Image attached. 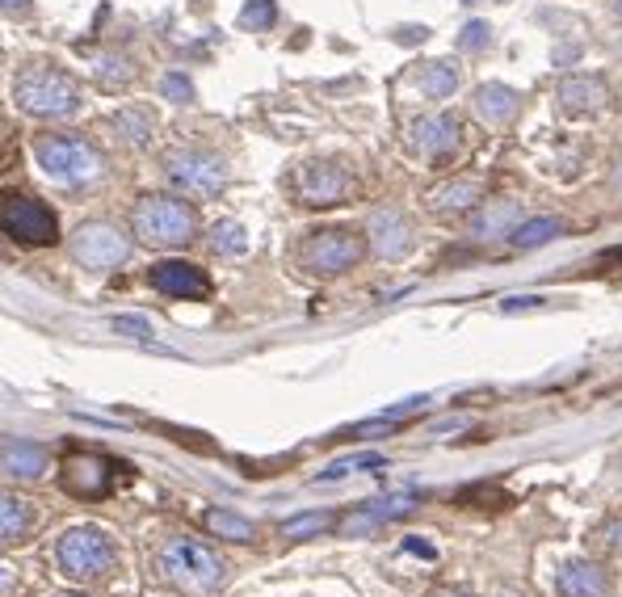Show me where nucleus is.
<instances>
[{
	"label": "nucleus",
	"instance_id": "1",
	"mask_svg": "<svg viewBox=\"0 0 622 597\" xmlns=\"http://www.w3.org/2000/svg\"><path fill=\"white\" fill-rule=\"evenodd\" d=\"M160 581L185 597H210L228 581V560L198 538H169L156 556Z\"/></svg>",
	"mask_w": 622,
	"mask_h": 597
},
{
	"label": "nucleus",
	"instance_id": "2",
	"mask_svg": "<svg viewBox=\"0 0 622 597\" xmlns=\"http://www.w3.org/2000/svg\"><path fill=\"white\" fill-rule=\"evenodd\" d=\"M56 568L72 585H93L119 568V547L101 526H68L56 538Z\"/></svg>",
	"mask_w": 622,
	"mask_h": 597
},
{
	"label": "nucleus",
	"instance_id": "3",
	"mask_svg": "<svg viewBox=\"0 0 622 597\" xmlns=\"http://www.w3.org/2000/svg\"><path fill=\"white\" fill-rule=\"evenodd\" d=\"M131 232L148 248H185L198 236V210L169 194H148L131 215Z\"/></svg>",
	"mask_w": 622,
	"mask_h": 597
},
{
	"label": "nucleus",
	"instance_id": "4",
	"mask_svg": "<svg viewBox=\"0 0 622 597\" xmlns=\"http://www.w3.org/2000/svg\"><path fill=\"white\" fill-rule=\"evenodd\" d=\"M34 156H38V169L68 190H89L106 178V156L81 135H47L38 139Z\"/></svg>",
	"mask_w": 622,
	"mask_h": 597
},
{
	"label": "nucleus",
	"instance_id": "5",
	"mask_svg": "<svg viewBox=\"0 0 622 597\" xmlns=\"http://www.w3.org/2000/svg\"><path fill=\"white\" fill-rule=\"evenodd\" d=\"M13 101L31 119H68L81 106V89L60 68H26L13 85Z\"/></svg>",
	"mask_w": 622,
	"mask_h": 597
},
{
	"label": "nucleus",
	"instance_id": "6",
	"mask_svg": "<svg viewBox=\"0 0 622 597\" xmlns=\"http://www.w3.org/2000/svg\"><path fill=\"white\" fill-rule=\"evenodd\" d=\"M366 257V236L354 228H320L303 240L295 248V261L303 273L312 278H337V273H350Z\"/></svg>",
	"mask_w": 622,
	"mask_h": 597
},
{
	"label": "nucleus",
	"instance_id": "7",
	"mask_svg": "<svg viewBox=\"0 0 622 597\" xmlns=\"http://www.w3.org/2000/svg\"><path fill=\"white\" fill-rule=\"evenodd\" d=\"M68 253H72L76 266L93 269V273H114V269H122L131 261L135 240L126 236L119 223H110V219H89V223H81L72 232Z\"/></svg>",
	"mask_w": 622,
	"mask_h": 597
},
{
	"label": "nucleus",
	"instance_id": "8",
	"mask_svg": "<svg viewBox=\"0 0 622 597\" xmlns=\"http://www.w3.org/2000/svg\"><path fill=\"white\" fill-rule=\"evenodd\" d=\"M164 178L194 198H219L228 185V165L203 148H173L164 156Z\"/></svg>",
	"mask_w": 622,
	"mask_h": 597
},
{
	"label": "nucleus",
	"instance_id": "9",
	"mask_svg": "<svg viewBox=\"0 0 622 597\" xmlns=\"http://www.w3.org/2000/svg\"><path fill=\"white\" fill-rule=\"evenodd\" d=\"M0 228L17 244H34V248H47L60 240L56 210L31 194H0Z\"/></svg>",
	"mask_w": 622,
	"mask_h": 597
},
{
	"label": "nucleus",
	"instance_id": "10",
	"mask_svg": "<svg viewBox=\"0 0 622 597\" xmlns=\"http://www.w3.org/2000/svg\"><path fill=\"white\" fill-rule=\"evenodd\" d=\"M295 194L303 207H337L354 194V178L345 165L332 160H312L295 173Z\"/></svg>",
	"mask_w": 622,
	"mask_h": 597
},
{
	"label": "nucleus",
	"instance_id": "11",
	"mask_svg": "<svg viewBox=\"0 0 622 597\" xmlns=\"http://www.w3.org/2000/svg\"><path fill=\"white\" fill-rule=\"evenodd\" d=\"M60 488L76 501H101L110 492V463L101 454H68L60 467Z\"/></svg>",
	"mask_w": 622,
	"mask_h": 597
},
{
	"label": "nucleus",
	"instance_id": "12",
	"mask_svg": "<svg viewBox=\"0 0 622 597\" xmlns=\"http://www.w3.org/2000/svg\"><path fill=\"white\" fill-rule=\"evenodd\" d=\"M148 287L169 298H207L210 295V278L194 261H181V257H164L148 269Z\"/></svg>",
	"mask_w": 622,
	"mask_h": 597
},
{
	"label": "nucleus",
	"instance_id": "13",
	"mask_svg": "<svg viewBox=\"0 0 622 597\" xmlns=\"http://www.w3.org/2000/svg\"><path fill=\"white\" fill-rule=\"evenodd\" d=\"M366 248L383 261H400L413 248V228L400 210H375L366 219Z\"/></svg>",
	"mask_w": 622,
	"mask_h": 597
},
{
	"label": "nucleus",
	"instance_id": "14",
	"mask_svg": "<svg viewBox=\"0 0 622 597\" xmlns=\"http://www.w3.org/2000/svg\"><path fill=\"white\" fill-rule=\"evenodd\" d=\"M51 459L47 450L34 447V442H22V438H4L0 442V476L13 479V484H34V479L47 476Z\"/></svg>",
	"mask_w": 622,
	"mask_h": 597
},
{
	"label": "nucleus",
	"instance_id": "15",
	"mask_svg": "<svg viewBox=\"0 0 622 597\" xmlns=\"http://www.w3.org/2000/svg\"><path fill=\"white\" fill-rule=\"evenodd\" d=\"M556 594L560 597H610V576L593 560H563L556 572Z\"/></svg>",
	"mask_w": 622,
	"mask_h": 597
},
{
	"label": "nucleus",
	"instance_id": "16",
	"mask_svg": "<svg viewBox=\"0 0 622 597\" xmlns=\"http://www.w3.org/2000/svg\"><path fill=\"white\" fill-rule=\"evenodd\" d=\"M38 526V509L17 497V492H0V547H17L26 543Z\"/></svg>",
	"mask_w": 622,
	"mask_h": 597
},
{
	"label": "nucleus",
	"instance_id": "17",
	"mask_svg": "<svg viewBox=\"0 0 622 597\" xmlns=\"http://www.w3.org/2000/svg\"><path fill=\"white\" fill-rule=\"evenodd\" d=\"M413 139L425 156L446 160L454 151V144H459V119H450V114H425V119L413 122Z\"/></svg>",
	"mask_w": 622,
	"mask_h": 597
},
{
	"label": "nucleus",
	"instance_id": "18",
	"mask_svg": "<svg viewBox=\"0 0 622 597\" xmlns=\"http://www.w3.org/2000/svg\"><path fill=\"white\" fill-rule=\"evenodd\" d=\"M479 198H484V185L472 178L446 181L438 190H429V207L438 215H467V210L479 207Z\"/></svg>",
	"mask_w": 622,
	"mask_h": 597
},
{
	"label": "nucleus",
	"instance_id": "19",
	"mask_svg": "<svg viewBox=\"0 0 622 597\" xmlns=\"http://www.w3.org/2000/svg\"><path fill=\"white\" fill-rule=\"evenodd\" d=\"M517 106L522 97L509 89V85H484L475 93V114L488 122V126H504V122L517 119Z\"/></svg>",
	"mask_w": 622,
	"mask_h": 597
},
{
	"label": "nucleus",
	"instance_id": "20",
	"mask_svg": "<svg viewBox=\"0 0 622 597\" xmlns=\"http://www.w3.org/2000/svg\"><path fill=\"white\" fill-rule=\"evenodd\" d=\"M203 531L215 538H223V543H257V526L248 522V517H240L236 509H203Z\"/></svg>",
	"mask_w": 622,
	"mask_h": 597
},
{
	"label": "nucleus",
	"instance_id": "21",
	"mask_svg": "<svg viewBox=\"0 0 622 597\" xmlns=\"http://www.w3.org/2000/svg\"><path fill=\"white\" fill-rule=\"evenodd\" d=\"M110 126L119 131L126 144H139V148H144L151 139V131H156V114H151L148 106H122L119 114L110 119Z\"/></svg>",
	"mask_w": 622,
	"mask_h": 597
},
{
	"label": "nucleus",
	"instance_id": "22",
	"mask_svg": "<svg viewBox=\"0 0 622 597\" xmlns=\"http://www.w3.org/2000/svg\"><path fill=\"white\" fill-rule=\"evenodd\" d=\"M560 232H563L560 219H551V215H534V219H522V223L509 232V244H513V248H538V244L556 240Z\"/></svg>",
	"mask_w": 622,
	"mask_h": 597
},
{
	"label": "nucleus",
	"instance_id": "23",
	"mask_svg": "<svg viewBox=\"0 0 622 597\" xmlns=\"http://www.w3.org/2000/svg\"><path fill=\"white\" fill-rule=\"evenodd\" d=\"M560 97L563 106H572V110H597L606 101V85L589 81V76H568L560 85Z\"/></svg>",
	"mask_w": 622,
	"mask_h": 597
},
{
	"label": "nucleus",
	"instance_id": "24",
	"mask_svg": "<svg viewBox=\"0 0 622 597\" xmlns=\"http://www.w3.org/2000/svg\"><path fill=\"white\" fill-rule=\"evenodd\" d=\"M207 244L210 253H219V257H240L248 248V236H244V228L236 219H223V223H215L207 232Z\"/></svg>",
	"mask_w": 622,
	"mask_h": 597
},
{
	"label": "nucleus",
	"instance_id": "25",
	"mask_svg": "<svg viewBox=\"0 0 622 597\" xmlns=\"http://www.w3.org/2000/svg\"><path fill=\"white\" fill-rule=\"evenodd\" d=\"M337 526V513H328V509H312V513H298L291 522H282V535L286 538H316V535H328Z\"/></svg>",
	"mask_w": 622,
	"mask_h": 597
},
{
	"label": "nucleus",
	"instance_id": "26",
	"mask_svg": "<svg viewBox=\"0 0 622 597\" xmlns=\"http://www.w3.org/2000/svg\"><path fill=\"white\" fill-rule=\"evenodd\" d=\"M387 467V459L383 454H350V459H337L328 472H320V484H328V479H345V476H354V472H383Z\"/></svg>",
	"mask_w": 622,
	"mask_h": 597
},
{
	"label": "nucleus",
	"instance_id": "27",
	"mask_svg": "<svg viewBox=\"0 0 622 597\" xmlns=\"http://www.w3.org/2000/svg\"><path fill=\"white\" fill-rule=\"evenodd\" d=\"M420 89H425V97H450L459 89V68L454 63H429L420 76Z\"/></svg>",
	"mask_w": 622,
	"mask_h": 597
},
{
	"label": "nucleus",
	"instance_id": "28",
	"mask_svg": "<svg viewBox=\"0 0 622 597\" xmlns=\"http://www.w3.org/2000/svg\"><path fill=\"white\" fill-rule=\"evenodd\" d=\"M522 219H517V207L513 203H501V207H492L488 215H479L475 219V236H501V232H513Z\"/></svg>",
	"mask_w": 622,
	"mask_h": 597
},
{
	"label": "nucleus",
	"instance_id": "29",
	"mask_svg": "<svg viewBox=\"0 0 622 597\" xmlns=\"http://www.w3.org/2000/svg\"><path fill=\"white\" fill-rule=\"evenodd\" d=\"M131 76H135V63L122 60V56H101V60H97V81L110 85V89H122Z\"/></svg>",
	"mask_w": 622,
	"mask_h": 597
},
{
	"label": "nucleus",
	"instance_id": "30",
	"mask_svg": "<svg viewBox=\"0 0 622 597\" xmlns=\"http://www.w3.org/2000/svg\"><path fill=\"white\" fill-rule=\"evenodd\" d=\"M273 17H278V13H273V4H269V0H253V4L240 13V22H244L248 31H269V26H273Z\"/></svg>",
	"mask_w": 622,
	"mask_h": 597
},
{
	"label": "nucleus",
	"instance_id": "31",
	"mask_svg": "<svg viewBox=\"0 0 622 597\" xmlns=\"http://www.w3.org/2000/svg\"><path fill=\"white\" fill-rule=\"evenodd\" d=\"M488 42H492V31H488L484 22H472L467 31L459 34V47H463V51H484Z\"/></svg>",
	"mask_w": 622,
	"mask_h": 597
},
{
	"label": "nucleus",
	"instance_id": "32",
	"mask_svg": "<svg viewBox=\"0 0 622 597\" xmlns=\"http://www.w3.org/2000/svg\"><path fill=\"white\" fill-rule=\"evenodd\" d=\"M597 535H601V543H606L610 551H622V513H614V517H606Z\"/></svg>",
	"mask_w": 622,
	"mask_h": 597
},
{
	"label": "nucleus",
	"instance_id": "33",
	"mask_svg": "<svg viewBox=\"0 0 622 597\" xmlns=\"http://www.w3.org/2000/svg\"><path fill=\"white\" fill-rule=\"evenodd\" d=\"M114 329H122L126 337H151V325L144 320V316H119V320H114Z\"/></svg>",
	"mask_w": 622,
	"mask_h": 597
},
{
	"label": "nucleus",
	"instance_id": "34",
	"mask_svg": "<svg viewBox=\"0 0 622 597\" xmlns=\"http://www.w3.org/2000/svg\"><path fill=\"white\" fill-rule=\"evenodd\" d=\"M164 93H169L173 101H190V97H194V85H190L185 76H164Z\"/></svg>",
	"mask_w": 622,
	"mask_h": 597
},
{
	"label": "nucleus",
	"instance_id": "35",
	"mask_svg": "<svg viewBox=\"0 0 622 597\" xmlns=\"http://www.w3.org/2000/svg\"><path fill=\"white\" fill-rule=\"evenodd\" d=\"M530 307H542V298L538 295H509L501 303V312H530Z\"/></svg>",
	"mask_w": 622,
	"mask_h": 597
},
{
	"label": "nucleus",
	"instance_id": "36",
	"mask_svg": "<svg viewBox=\"0 0 622 597\" xmlns=\"http://www.w3.org/2000/svg\"><path fill=\"white\" fill-rule=\"evenodd\" d=\"M13 581H17L13 564H9V560H0V594H9V589H13Z\"/></svg>",
	"mask_w": 622,
	"mask_h": 597
},
{
	"label": "nucleus",
	"instance_id": "37",
	"mask_svg": "<svg viewBox=\"0 0 622 597\" xmlns=\"http://www.w3.org/2000/svg\"><path fill=\"white\" fill-rule=\"evenodd\" d=\"M0 9H4V13H26L31 0H0Z\"/></svg>",
	"mask_w": 622,
	"mask_h": 597
},
{
	"label": "nucleus",
	"instance_id": "38",
	"mask_svg": "<svg viewBox=\"0 0 622 597\" xmlns=\"http://www.w3.org/2000/svg\"><path fill=\"white\" fill-rule=\"evenodd\" d=\"M404 547H408V551H416V556H434V547H429V543H420V538H408Z\"/></svg>",
	"mask_w": 622,
	"mask_h": 597
},
{
	"label": "nucleus",
	"instance_id": "39",
	"mask_svg": "<svg viewBox=\"0 0 622 597\" xmlns=\"http://www.w3.org/2000/svg\"><path fill=\"white\" fill-rule=\"evenodd\" d=\"M434 597H472V594H463V589H438Z\"/></svg>",
	"mask_w": 622,
	"mask_h": 597
},
{
	"label": "nucleus",
	"instance_id": "40",
	"mask_svg": "<svg viewBox=\"0 0 622 597\" xmlns=\"http://www.w3.org/2000/svg\"><path fill=\"white\" fill-rule=\"evenodd\" d=\"M501 597H517V594H501Z\"/></svg>",
	"mask_w": 622,
	"mask_h": 597
}]
</instances>
